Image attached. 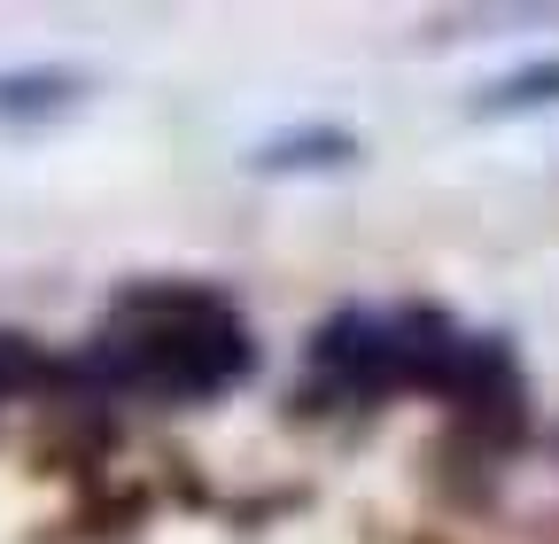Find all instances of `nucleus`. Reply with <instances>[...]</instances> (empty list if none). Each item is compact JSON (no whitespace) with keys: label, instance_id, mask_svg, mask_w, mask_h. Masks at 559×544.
Segmentation results:
<instances>
[{"label":"nucleus","instance_id":"4","mask_svg":"<svg viewBox=\"0 0 559 544\" xmlns=\"http://www.w3.org/2000/svg\"><path fill=\"white\" fill-rule=\"evenodd\" d=\"M296 156H349V141L342 132H296V141L264 149V164H296Z\"/></svg>","mask_w":559,"mask_h":544},{"label":"nucleus","instance_id":"1","mask_svg":"<svg viewBox=\"0 0 559 544\" xmlns=\"http://www.w3.org/2000/svg\"><path fill=\"white\" fill-rule=\"evenodd\" d=\"M249 327L210 288H132L102 334V374L164 404L226 397L249 374Z\"/></svg>","mask_w":559,"mask_h":544},{"label":"nucleus","instance_id":"2","mask_svg":"<svg viewBox=\"0 0 559 544\" xmlns=\"http://www.w3.org/2000/svg\"><path fill=\"white\" fill-rule=\"evenodd\" d=\"M62 102H79V79L70 71H9L0 79V117H47Z\"/></svg>","mask_w":559,"mask_h":544},{"label":"nucleus","instance_id":"3","mask_svg":"<svg viewBox=\"0 0 559 544\" xmlns=\"http://www.w3.org/2000/svg\"><path fill=\"white\" fill-rule=\"evenodd\" d=\"M559 94V62H544V71H521L506 86H489V109H506V102H551Z\"/></svg>","mask_w":559,"mask_h":544}]
</instances>
